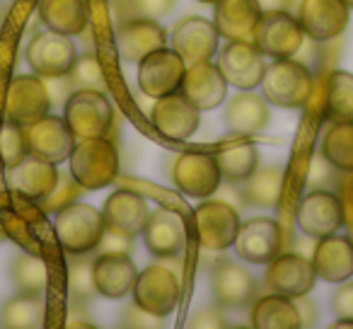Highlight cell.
Returning a JSON list of instances; mask_svg holds the SVG:
<instances>
[{
  "instance_id": "cell-1",
  "label": "cell",
  "mask_w": 353,
  "mask_h": 329,
  "mask_svg": "<svg viewBox=\"0 0 353 329\" xmlns=\"http://www.w3.org/2000/svg\"><path fill=\"white\" fill-rule=\"evenodd\" d=\"M70 175L85 192L114 184L119 175V150L107 136L83 138L70 150Z\"/></svg>"
},
{
  "instance_id": "cell-2",
  "label": "cell",
  "mask_w": 353,
  "mask_h": 329,
  "mask_svg": "<svg viewBox=\"0 0 353 329\" xmlns=\"http://www.w3.org/2000/svg\"><path fill=\"white\" fill-rule=\"evenodd\" d=\"M259 85L266 102L283 109H300L307 104L314 80L303 61L274 59V63H266L264 78Z\"/></svg>"
},
{
  "instance_id": "cell-3",
  "label": "cell",
  "mask_w": 353,
  "mask_h": 329,
  "mask_svg": "<svg viewBox=\"0 0 353 329\" xmlns=\"http://www.w3.org/2000/svg\"><path fill=\"white\" fill-rule=\"evenodd\" d=\"M63 121L75 141L107 136L114 123L112 102L102 90H73L63 102Z\"/></svg>"
},
{
  "instance_id": "cell-4",
  "label": "cell",
  "mask_w": 353,
  "mask_h": 329,
  "mask_svg": "<svg viewBox=\"0 0 353 329\" xmlns=\"http://www.w3.org/2000/svg\"><path fill=\"white\" fill-rule=\"evenodd\" d=\"M102 211L88 206V203H68L56 213L54 230L61 247L68 255H88L97 247L99 237L104 232Z\"/></svg>"
},
{
  "instance_id": "cell-5",
  "label": "cell",
  "mask_w": 353,
  "mask_h": 329,
  "mask_svg": "<svg viewBox=\"0 0 353 329\" xmlns=\"http://www.w3.org/2000/svg\"><path fill=\"white\" fill-rule=\"evenodd\" d=\"M252 41H254V46L264 56H271V59H293L303 49L305 32L300 27L298 17L290 15L288 10L261 12Z\"/></svg>"
},
{
  "instance_id": "cell-6",
  "label": "cell",
  "mask_w": 353,
  "mask_h": 329,
  "mask_svg": "<svg viewBox=\"0 0 353 329\" xmlns=\"http://www.w3.org/2000/svg\"><path fill=\"white\" fill-rule=\"evenodd\" d=\"M179 276L165 264H152L148 269L138 271L133 283V303L145 308L148 312L157 317H167L179 305Z\"/></svg>"
},
{
  "instance_id": "cell-7",
  "label": "cell",
  "mask_w": 353,
  "mask_h": 329,
  "mask_svg": "<svg viewBox=\"0 0 353 329\" xmlns=\"http://www.w3.org/2000/svg\"><path fill=\"white\" fill-rule=\"evenodd\" d=\"M194 230L203 250H228L232 247L237 230H240V211L221 199L203 201L194 211Z\"/></svg>"
},
{
  "instance_id": "cell-8",
  "label": "cell",
  "mask_w": 353,
  "mask_h": 329,
  "mask_svg": "<svg viewBox=\"0 0 353 329\" xmlns=\"http://www.w3.org/2000/svg\"><path fill=\"white\" fill-rule=\"evenodd\" d=\"M25 59L39 78H61V75L70 73L75 59H78V49H75L70 37L46 30L32 37V41L27 44Z\"/></svg>"
},
{
  "instance_id": "cell-9",
  "label": "cell",
  "mask_w": 353,
  "mask_h": 329,
  "mask_svg": "<svg viewBox=\"0 0 353 329\" xmlns=\"http://www.w3.org/2000/svg\"><path fill=\"white\" fill-rule=\"evenodd\" d=\"M187 73V63L174 49H162L148 54L138 61V88L143 94L157 99L165 94L179 92V85Z\"/></svg>"
},
{
  "instance_id": "cell-10",
  "label": "cell",
  "mask_w": 353,
  "mask_h": 329,
  "mask_svg": "<svg viewBox=\"0 0 353 329\" xmlns=\"http://www.w3.org/2000/svg\"><path fill=\"white\" fill-rule=\"evenodd\" d=\"M237 257L250 264H269L274 257L283 252V230L274 218H247L240 223L235 235Z\"/></svg>"
},
{
  "instance_id": "cell-11",
  "label": "cell",
  "mask_w": 353,
  "mask_h": 329,
  "mask_svg": "<svg viewBox=\"0 0 353 329\" xmlns=\"http://www.w3.org/2000/svg\"><path fill=\"white\" fill-rule=\"evenodd\" d=\"M172 182L192 199H208L221 187L223 175L211 152H182L172 165Z\"/></svg>"
},
{
  "instance_id": "cell-12",
  "label": "cell",
  "mask_w": 353,
  "mask_h": 329,
  "mask_svg": "<svg viewBox=\"0 0 353 329\" xmlns=\"http://www.w3.org/2000/svg\"><path fill=\"white\" fill-rule=\"evenodd\" d=\"M51 109V94L39 75H17L6 92V119L12 123H27L46 117Z\"/></svg>"
},
{
  "instance_id": "cell-13",
  "label": "cell",
  "mask_w": 353,
  "mask_h": 329,
  "mask_svg": "<svg viewBox=\"0 0 353 329\" xmlns=\"http://www.w3.org/2000/svg\"><path fill=\"white\" fill-rule=\"evenodd\" d=\"M218 68L225 75L228 85L237 90H254L264 78L266 61L264 54L254 46V41L230 39L221 49Z\"/></svg>"
},
{
  "instance_id": "cell-14",
  "label": "cell",
  "mask_w": 353,
  "mask_h": 329,
  "mask_svg": "<svg viewBox=\"0 0 353 329\" xmlns=\"http://www.w3.org/2000/svg\"><path fill=\"white\" fill-rule=\"evenodd\" d=\"M25 141H27V152H30V155L56 162V165L68 160L70 150H73V146H75V136L70 133L68 123L61 117H51V114L27 123Z\"/></svg>"
},
{
  "instance_id": "cell-15",
  "label": "cell",
  "mask_w": 353,
  "mask_h": 329,
  "mask_svg": "<svg viewBox=\"0 0 353 329\" xmlns=\"http://www.w3.org/2000/svg\"><path fill=\"white\" fill-rule=\"evenodd\" d=\"M298 226L307 237H327L334 235L343 226L341 199L329 189H312L305 194L298 206Z\"/></svg>"
},
{
  "instance_id": "cell-16",
  "label": "cell",
  "mask_w": 353,
  "mask_h": 329,
  "mask_svg": "<svg viewBox=\"0 0 353 329\" xmlns=\"http://www.w3.org/2000/svg\"><path fill=\"white\" fill-rule=\"evenodd\" d=\"M314 279L317 274L312 261L300 252H281L269 261V269H266V286L271 288V293L288 295V298L307 295L314 286Z\"/></svg>"
},
{
  "instance_id": "cell-17",
  "label": "cell",
  "mask_w": 353,
  "mask_h": 329,
  "mask_svg": "<svg viewBox=\"0 0 353 329\" xmlns=\"http://www.w3.org/2000/svg\"><path fill=\"white\" fill-rule=\"evenodd\" d=\"M348 10L351 8L343 0H300L295 17L305 37L312 41H329L343 34L348 25Z\"/></svg>"
},
{
  "instance_id": "cell-18",
  "label": "cell",
  "mask_w": 353,
  "mask_h": 329,
  "mask_svg": "<svg viewBox=\"0 0 353 329\" xmlns=\"http://www.w3.org/2000/svg\"><path fill=\"white\" fill-rule=\"evenodd\" d=\"M150 119L160 136L170 138V141H187L189 136L196 133L199 121H201V109L189 102L182 92H172L157 97Z\"/></svg>"
},
{
  "instance_id": "cell-19",
  "label": "cell",
  "mask_w": 353,
  "mask_h": 329,
  "mask_svg": "<svg viewBox=\"0 0 353 329\" xmlns=\"http://www.w3.org/2000/svg\"><path fill=\"white\" fill-rule=\"evenodd\" d=\"M172 49L187 66L211 61L218 54V30L203 17H184L172 32Z\"/></svg>"
},
{
  "instance_id": "cell-20",
  "label": "cell",
  "mask_w": 353,
  "mask_h": 329,
  "mask_svg": "<svg viewBox=\"0 0 353 329\" xmlns=\"http://www.w3.org/2000/svg\"><path fill=\"white\" fill-rule=\"evenodd\" d=\"M162 46H167V32L157 20L131 17L117 25V51L126 63H138Z\"/></svg>"
},
{
  "instance_id": "cell-21",
  "label": "cell",
  "mask_w": 353,
  "mask_h": 329,
  "mask_svg": "<svg viewBox=\"0 0 353 329\" xmlns=\"http://www.w3.org/2000/svg\"><path fill=\"white\" fill-rule=\"evenodd\" d=\"M143 240L150 255L160 259L179 257L187 247V228H184L182 216L170 208H155L143 228Z\"/></svg>"
},
{
  "instance_id": "cell-22",
  "label": "cell",
  "mask_w": 353,
  "mask_h": 329,
  "mask_svg": "<svg viewBox=\"0 0 353 329\" xmlns=\"http://www.w3.org/2000/svg\"><path fill=\"white\" fill-rule=\"evenodd\" d=\"M6 179L12 192L39 203L41 199L54 192L56 182H59V165L41 160L37 155H27L22 162H17L15 168H8Z\"/></svg>"
},
{
  "instance_id": "cell-23",
  "label": "cell",
  "mask_w": 353,
  "mask_h": 329,
  "mask_svg": "<svg viewBox=\"0 0 353 329\" xmlns=\"http://www.w3.org/2000/svg\"><path fill=\"white\" fill-rule=\"evenodd\" d=\"M179 92L192 104H196L201 112H206V109H216L225 99L228 80L221 73L218 63L203 61V63L187 66V73H184L182 85H179Z\"/></svg>"
},
{
  "instance_id": "cell-24",
  "label": "cell",
  "mask_w": 353,
  "mask_h": 329,
  "mask_svg": "<svg viewBox=\"0 0 353 329\" xmlns=\"http://www.w3.org/2000/svg\"><path fill=\"white\" fill-rule=\"evenodd\" d=\"M213 298L223 308H242L254 303L256 298V281L242 264L230 259H223L216 264L211 276Z\"/></svg>"
},
{
  "instance_id": "cell-25",
  "label": "cell",
  "mask_w": 353,
  "mask_h": 329,
  "mask_svg": "<svg viewBox=\"0 0 353 329\" xmlns=\"http://www.w3.org/2000/svg\"><path fill=\"white\" fill-rule=\"evenodd\" d=\"M310 261L319 279L329 283H343L353 276V240L336 232L319 237Z\"/></svg>"
},
{
  "instance_id": "cell-26",
  "label": "cell",
  "mask_w": 353,
  "mask_h": 329,
  "mask_svg": "<svg viewBox=\"0 0 353 329\" xmlns=\"http://www.w3.org/2000/svg\"><path fill=\"white\" fill-rule=\"evenodd\" d=\"M148 216H150V211H148L145 197L131 192V189H119V192H114L112 197L104 201V208H102L104 226L112 228V230L126 232V235H131V237L141 235L148 223Z\"/></svg>"
},
{
  "instance_id": "cell-27",
  "label": "cell",
  "mask_w": 353,
  "mask_h": 329,
  "mask_svg": "<svg viewBox=\"0 0 353 329\" xmlns=\"http://www.w3.org/2000/svg\"><path fill=\"white\" fill-rule=\"evenodd\" d=\"M92 276L99 295L109 300H121L133 290L138 269L131 255H97L92 264Z\"/></svg>"
},
{
  "instance_id": "cell-28",
  "label": "cell",
  "mask_w": 353,
  "mask_h": 329,
  "mask_svg": "<svg viewBox=\"0 0 353 329\" xmlns=\"http://www.w3.org/2000/svg\"><path fill=\"white\" fill-rule=\"evenodd\" d=\"M213 6H216L213 25L218 30V37H225L228 41H252L254 27L261 17V8L256 0H218Z\"/></svg>"
},
{
  "instance_id": "cell-29",
  "label": "cell",
  "mask_w": 353,
  "mask_h": 329,
  "mask_svg": "<svg viewBox=\"0 0 353 329\" xmlns=\"http://www.w3.org/2000/svg\"><path fill=\"white\" fill-rule=\"evenodd\" d=\"M225 123L237 136L259 133L269 123V102L252 90H240L225 109Z\"/></svg>"
},
{
  "instance_id": "cell-30",
  "label": "cell",
  "mask_w": 353,
  "mask_h": 329,
  "mask_svg": "<svg viewBox=\"0 0 353 329\" xmlns=\"http://www.w3.org/2000/svg\"><path fill=\"white\" fill-rule=\"evenodd\" d=\"M39 17L46 30L65 37L88 30V0H39Z\"/></svg>"
},
{
  "instance_id": "cell-31",
  "label": "cell",
  "mask_w": 353,
  "mask_h": 329,
  "mask_svg": "<svg viewBox=\"0 0 353 329\" xmlns=\"http://www.w3.org/2000/svg\"><path fill=\"white\" fill-rule=\"evenodd\" d=\"M252 327L256 329H298L300 322L298 308L293 298L281 293H269L254 298L252 303Z\"/></svg>"
},
{
  "instance_id": "cell-32",
  "label": "cell",
  "mask_w": 353,
  "mask_h": 329,
  "mask_svg": "<svg viewBox=\"0 0 353 329\" xmlns=\"http://www.w3.org/2000/svg\"><path fill=\"white\" fill-rule=\"evenodd\" d=\"M216 162L225 182H245L256 168H259V150L254 143L250 141H237L225 143L216 150Z\"/></svg>"
},
{
  "instance_id": "cell-33",
  "label": "cell",
  "mask_w": 353,
  "mask_h": 329,
  "mask_svg": "<svg viewBox=\"0 0 353 329\" xmlns=\"http://www.w3.org/2000/svg\"><path fill=\"white\" fill-rule=\"evenodd\" d=\"M283 170L281 168H256L250 177L242 184V197H245L247 206H259V208H274L281 201V192H283Z\"/></svg>"
},
{
  "instance_id": "cell-34",
  "label": "cell",
  "mask_w": 353,
  "mask_h": 329,
  "mask_svg": "<svg viewBox=\"0 0 353 329\" xmlns=\"http://www.w3.org/2000/svg\"><path fill=\"white\" fill-rule=\"evenodd\" d=\"M46 305L41 295L20 293L0 310V324L8 329H39L44 327Z\"/></svg>"
},
{
  "instance_id": "cell-35",
  "label": "cell",
  "mask_w": 353,
  "mask_h": 329,
  "mask_svg": "<svg viewBox=\"0 0 353 329\" xmlns=\"http://www.w3.org/2000/svg\"><path fill=\"white\" fill-rule=\"evenodd\" d=\"M324 119L332 121H353V73L334 70L327 80V102Z\"/></svg>"
},
{
  "instance_id": "cell-36",
  "label": "cell",
  "mask_w": 353,
  "mask_h": 329,
  "mask_svg": "<svg viewBox=\"0 0 353 329\" xmlns=\"http://www.w3.org/2000/svg\"><path fill=\"white\" fill-rule=\"evenodd\" d=\"M322 155L339 172H353V121H332L322 138Z\"/></svg>"
},
{
  "instance_id": "cell-37",
  "label": "cell",
  "mask_w": 353,
  "mask_h": 329,
  "mask_svg": "<svg viewBox=\"0 0 353 329\" xmlns=\"http://www.w3.org/2000/svg\"><path fill=\"white\" fill-rule=\"evenodd\" d=\"M12 283L20 293L44 295L49 286V269L39 255H20L12 261Z\"/></svg>"
},
{
  "instance_id": "cell-38",
  "label": "cell",
  "mask_w": 353,
  "mask_h": 329,
  "mask_svg": "<svg viewBox=\"0 0 353 329\" xmlns=\"http://www.w3.org/2000/svg\"><path fill=\"white\" fill-rule=\"evenodd\" d=\"M92 264L94 259H88L85 255H73V259L68 261V295L73 303H85L97 293Z\"/></svg>"
},
{
  "instance_id": "cell-39",
  "label": "cell",
  "mask_w": 353,
  "mask_h": 329,
  "mask_svg": "<svg viewBox=\"0 0 353 329\" xmlns=\"http://www.w3.org/2000/svg\"><path fill=\"white\" fill-rule=\"evenodd\" d=\"M172 8H174V0H114L117 25L131 20V17L157 20V17L170 15Z\"/></svg>"
},
{
  "instance_id": "cell-40",
  "label": "cell",
  "mask_w": 353,
  "mask_h": 329,
  "mask_svg": "<svg viewBox=\"0 0 353 329\" xmlns=\"http://www.w3.org/2000/svg\"><path fill=\"white\" fill-rule=\"evenodd\" d=\"M68 80H70V85H73V90H102L104 92V88H107L104 70L94 54L78 56L68 73Z\"/></svg>"
},
{
  "instance_id": "cell-41",
  "label": "cell",
  "mask_w": 353,
  "mask_h": 329,
  "mask_svg": "<svg viewBox=\"0 0 353 329\" xmlns=\"http://www.w3.org/2000/svg\"><path fill=\"white\" fill-rule=\"evenodd\" d=\"M27 155L30 152H27L25 126L6 119V123L0 126V160H3V165L6 168H15L17 162H22Z\"/></svg>"
},
{
  "instance_id": "cell-42",
  "label": "cell",
  "mask_w": 353,
  "mask_h": 329,
  "mask_svg": "<svg viewBox=\"0 0 353 329\" xmlns=\"http://www.w3.org/2000/svg\"><path fill=\"white\" fill-rule=\"evenodd\" d=\"M83 192L85 189L80 187L78 182H75V177L73 175H61L59 172V182H56V187H54V192L49 194V197H44L39 201V206H41V211L44 213H59L61 208H65L68 203H75L80 197H83Z\"/></svg>"
},
{
  "instance_id": "cell-43",
  "label": "cell",
  "mask_w": 353,
  "mask_h": 329,
  "mask_svg": "<svg viewBox=\"0 0 353 329\" xmlns=\"http://www.w3.org/2000/svg\"><path fill=\"white\" fill-rule=\"evenodd\" d=\"M307 182L314 189H329L336 187V168L332 162L319 152L310 160V170H307Z\"/></svg>"
},
{
  "instance_id": "cell-44",
  "label": "cell",
  "mask_w": 353,
  "mask_h": 329,
  "mask_svg": "<svg viewBox=\"0 0 353 329\" xmlns=\"http://www.w3.org/2000/svg\"><path fill=\"white\" fill-rule=\"evenodd\" d=\"M94 250H97L99 255H131L133 237L126 235V232L104 228L102 237H99V242H97V247H94Z\"/></svg>"
},
{
  "instance_id": "cell-45",
  "label": "cell",
  "mask_w": 353,
  "mask_h": 329,
  "mask_svg": "<svg viewBox=\"0 0 353 329\" xmlns=\"http://www.w3.org/2000/svg\"><path fill=\"white\" fill-rule=\"evenodd\" d=\"M165 324V317H157V315L148 312L145 308H141L138 303H133L126 312L121 315V327H133V329H157Z\"/></svg>"
},
{
  "instance_id": "cell-46",
  "label": "cell",
  "mask_w": 353,
  "mask_h": 329,
  "mask_svg": "<svg viewBox=\"0 0 353 329\" xmlns=\"http://www.w3.org/2000/svg\"><path fill=\"white\" fill-rule=\"evenodd\" d=\"M187 327L189 329H223V327H228V317L223 315L221 308H203L189 315Z\"/></svg>"
},
{
  "instance_id": "cell-47",
  "label": "cell",
  "mask_w": 353,
  "mask_h": 329,
  "mask_svg": "<svg viewBox=\"0 0 353 329\" xmlns=\"http://www.w3.org/2000/svg\"><path fill=\"white\" fill-rule=\"evenodd\" d=\"M332 310L336 312V317L353 319V281L343 283L341 288L332 295Z\"/></svg>"
},
{
  "instance_id": "cell-48",
  "label": "cell",
  "mask_w": 353,
  "mask_h": 329,
  "mask_svg": "<svg viewBox=\"0 0 353 329\" xmlns=\"http://www.w3.org/2000/svg\"><path fill=\"white\" fill-rule=\"evenodd\" d=\"M51 83H46L49 88V94H51V104H63L68 99V94L73 92V85H70L68 75H61V78H49Z\"/></svg>"
},
{
  "instance_id": "cell-49",
  "label": "cell",
  "mask_w": 353,
  "mask_h": 329,
  "mask_svg": "<svg viewBox=\"0 0 353 329\" xmlns=\"http://www.w3.org/2000/svg\"><path fill=\"white\" fill-rule=\"evenodd\" d=\"M216 194H218V199H221V201H225V203H230V206H235L237 211L247 206L245 197H242V189L235 187V182H228L225 187H223V182H221V187L216 189Z\"/></svg>"
},
{
  "instance_id": "cell-50",
  "label": "cell",
  "mask_w": 353,
  "mask_h": 329,
  "mask_svg": "<svg viewBox=\"0 0 353 329\" xmlns=\"http://www.w3.org/2000/svg\"><path fill=\"white\" fill-rule=\"evenodd\" d=\"M295 308H298V315H300V322H303V327H310V324H314V319H317V308H314V303L310 298H305V295H298V298H293Z\"/></svg>"
},
{
  "instance_id": "cell-51",
  "label": "cell",
  "mask_w": 353,
  "mask_h": 329,
  "mask_svg": "<svg viewBox=\"0 0 353 329\" xmlns=\"http://www.w3.org/2000/svg\"><path fill=\"white\" fill-rule=\"evenodd\" d=\"M261 8V12H281L290 10V0H256Z\"/></svg>"
},
{
  "instance_id": "cell-52",
  "label": "cell",
  "mask_w": 353,
  "mask_h": 329,
  "mask_svg": "<svg viewBox=\"0 0 353 329\" xmlns=\"http://www.w3.org/2000/svg\"><path fill=\"white\" fill-rule=\"evenodd\" d=\"M70 317H88V312H78V305H73V308H70ZM65 327H68V329H75V327L92 329L94 324L90 322V319H68V322H65Z\"/></svg>"
},
{
  "instance_id": "cell-53",
  "label": "cell",
  "mask_w": 353,
  "mask_h": 329,
  "mask_svg": "<svg viewBox=\"0 0 353 329\" xmlns=\"http://www.w3.org/2000/svg\"><path fill=\"white\" fill-rule=\"evenodd\" d=\"M332 329H353V319L351 317H339L336 322L332 324Z\"/></svg>"
},
{
  "instance_id": "cell-54",
  "label": "cell",
  "mask_w": 353,
  "mask_h": 329,
  "mask_svg": "<svg viewBox=\"0 0 353 329\" xmlns=\"http://www.w3.org/2000/svg\"><path fill=\"white\" fill-rule=\"evenodd\" d=\"M348 175H351V179H348V194H351V206H353V172Z\"/></svg>"
},
{
  "instance_id": "cell-55",
  "label": "cell",
  "mask_w": 353,
  "mask_h": 329,
  "mask_svg": "<svg viewBox=\"0 0 353 329\" xmlns=\"http://www.w3.org/2000/svg\"><path fill=\"white\" fill-rule=\"evenodd\" d=\"M343 3H346L348 8H353V0H343Z\"/></svg>"
},
{
  "instance_id": "cell-56",
  "label": "cell",
  "mask_w": 353,
  "mask_h": 329,
  "mask_svg": "<svg viewBox=\"0 0 353 329\" xmlns=\"http://www.w3.org/2000/svg\"><path fill=\"white\" fill-rule=\"evenodd\" d=\"M199 3H218V0H199Z\"/></svg>"
},
{
  "instance_id": "cell-57",
  "label": "cell",
  "mask_w": 353,
  "mask_h": 329,
  "mask_svg": "<svg viewBox=\"0 0 353 329\" xmlns=\"http://www.w3.org/2000/svg\"><path fill=\"white\" fill-rule=\"evenodd\" d=\"M0 22H3V10H0Z\"/></svg>"
}]
</instances>
